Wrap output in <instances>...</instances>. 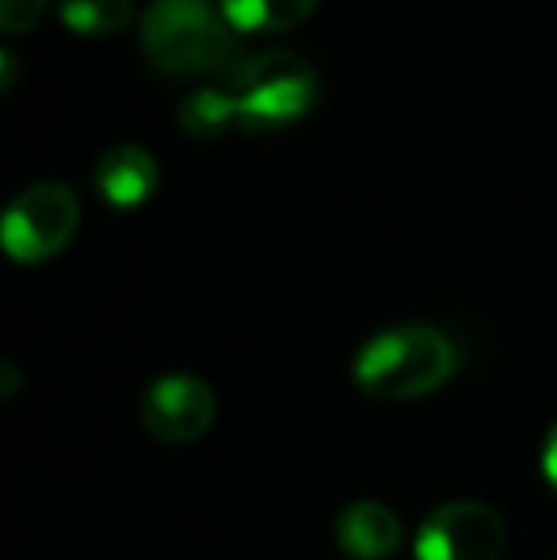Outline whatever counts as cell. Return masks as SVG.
<instances>
[{
  "instance_id": "obj_1",
  "label": "cell",
  "mask_w": 557,
  "mask_h": 560,
  "mask_svg": "<svg viewBox=\"0 0 557 560\" xmlns=\"http://www.w3.org/2000/svg\"><path fill=\"white\" fill-rule=\"evenodd\" d=\"M141 50L161 73H230L241 61L237 31L214 0H153L141 15Z\"/></svg>"
},
{
  "instance_id": "obj_2",
  "label": "cell",
  "mask_w": 557,
  "mask_h": 560,
  "mask_svg": "<svg viewBox=\"0 0 557 560\" xmlns=\"http://www.w3.org/2000/svg\"><path fill=\"white\" fill-rule=\"evenodd\" d=\"M459 366V351L439 328L402 325L371 336L351 362V382L371 400H417L436 393Z\"/></svg>"
},
{
  "instance_id": "obj_3",
  "label": "cell",
  "mask_w": 557,
  "mask_h": 560,
  "mask_svg": "<svg viewBox=\"0 0 557 560\" xmlns=\"http://www.w3.org/2000/svg\"><path fill=\"white\" fill-rule=\"evenodd\" d=\"M225 92L233 96L245 130H271L310 115L317 100V73L294 50H260L230 69Z\"/></svg>"
},
{
  "instance_id": "obj_4",
  "label": "cell",
  "mask_w": 557,
  "mask_h": 560,
  "mask_svg": "<svg viewBox=\"0 0 557 560\" xmlns=\"http://www.w3.org/2000/svg\"><path fill=\"white\" fill-rule=\"evenodd\" d=\"M77 225H81V202L73 187L58 179H38L23 187L4 210L0 236L15 264H43L73 241Z\"/></svg>"
},
{
  "instance_id": "obj_5",
  "label": "cell",
  "mask_w": 557,
  "mask_h": 560,
  "mask_svg": "<svg viewBox=\"0 0 557 560\" xmlns=\"http://www.w3.org/2000/svg\"><path fill=\"white\" fill-rule=\"evenodd\" d=\"M508 526L489 503H443L423 518L417 534V560H500Z\"/></svg>"
},
{
  "instance_id": "obj_6",
  "label": "cell",
  "mask_w": 557,
  "mask_h": 560,
  "mask_svg": "<svg viewBox=\"0 0 557 560\" xmlns=\"http://www.w3.org/2000/svg\"><path fill=\"white\" fill-rule=\"evenodd\" d=\"M218 397L195 374H161L141 397V423L161 443H195L214 423Z\"/></svg>"
},
{
  "instance_id": "obj_7",
  "label": "cell",
  "mask_w": 557,
  "mask_h": 560,
  "mask_svg": "<svg viewBox=\"0 0 557 560\" xmlns=\"http://www.w3.org/2000/svg\"><path fill=\"white\" fill-rule=\"evenodd\" d=\"M156 176H161L156 156L149 153V149H141L138 141L107 145L104 153L96 156V168H92V179H96L100 195L119 210L141 207V202L156 191Z\"/></svg>"
},
{
  "instance_id": "obj_8",
  "label": "cell",
  "mask_w": 557,
  "mask_h": 560,
  "mask_svg": "<svg viewBox=\"0 0 557 560\" xmlns=\"http://www.w3.org/2000/svg\"><path fill=\"white\" fill-rule=\"evenodd\" d=\"M336 546L356 560H386L402 546V518L379 500H359L336 515Z\"/></svg>"
},
{
  "instance_id": "obj_9",
  "label": "cell",
  "mask_w": 557,
  "mask_h": 560,
  "mask_svg": "<svg viewBox=\"0 0 557 560\" xmlns=\"http://www.w3.org/2000/svg\"><path fill=\"white\" fill-rule=\"evenodd\" d=\"M222 15L233 31L245 35H276V31H294L317 8V0H218Z\"/></svg>"
},
{
  "instance_id": "obj_10",
  "label": "cell",
  "mask_w": 557,
  "mask_h": 560,
  "mask_svg": "<svg viewBox=\"0 0 557 560\" xmlns=\"http://www.w3.org/2000/svg\"><path fill=\"white\" fill-rule=\"evenodd\" d=\"M179 126H184L192 138L210 141V138H222L233 126H241V118H237V107H233V96L225 89H195L192 96L179 104Z\"/></svg>"
},
{
  "instance_id": "obj_11",
  "label": "cell",
  "mask_w": 557,
  "mask_h": 560,
  "mask_svg": "<svg viewBox=\"0 0 557 560\" xmlns=\"http://www.w3.org/2000/svg\"><path fill=\"white\" fill-rule=\"evenodd\" d=\"M58 15L77 35H112L127 27L135 4L130 0H58Z\"/></svg>"
},
{
  "instance_id": "obj_12",
  "label": "cell",
  "mask_w": 557,
  "mask_h": 560,
  "mask_svg": "<svg viewBox=\"0 0 557 560\" xmlns=\"http://www.w3.org/2000/svg\"><path fill=\"white\" fill-rule=\"evenodd\" d=\"M46 12V0H0V27L8 35H23L31 31Z\"/></svg>"
},
{
  "instance_id": "obj_13",
  "label": "cell",
  "mask_w": 557,
  "mask_h": 560,
  "mask_svg": "<svg viewBox=\"0 0 557 560\" xmlns=\"http://www.w3.org/2000/svg\"><path fill=\"white\" fill-rule=\"evenodd\" d=\"M543 477H546V485L557 492V423L550 428V435H546V443H543Z\"/></svg>"
},
{
  "instance_id": "obj_14",
  "label": "cell",
  "mask_w": 557,
  "mask_h": 560,
  "mask_svg": "<svg viewBox=\"0 0 557 560\" xmlns=\"http://www.w3.org/2000/svg\"><path fill=\"white\" fill-rule=\"evenodd\" d=\"M0 84L4 92L15 84V50H0Z\"/></svg>"
}]
</instances>
